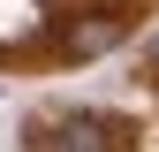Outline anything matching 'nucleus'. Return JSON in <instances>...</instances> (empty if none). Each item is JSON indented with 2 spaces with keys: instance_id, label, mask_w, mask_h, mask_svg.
Here are the masks:
<instances>
[{
  "instance_id": "nucleus-2",
  "label": "nucleus",
  "mask_w": 159,
  "mask_h": 152,
  "mask_svg": "<svg viewBox=\"0 0 159 152\" xmlns=\"http://www.w3.org/2000/svg\"><path fill=\"white\" fill-rule=\"evenodd\" d=\"M53 152H114V145H106V129H98V122L76 114V122H61V145H53Z\"/></svg>"
},
{
  "instance_id": "nucleus-3",
  "label": "nucleus",
  "mask_w": 159,
  "mask_h": 152,
  "mask_svg": "<svg viewBox=\"0 0 159 152\" xmlns=\"http://www.w3.org/2000/svg\"><path fill=\"white\" fill-rule=\"evenodd\" d=\"M144 61H152V69H159V31H152V46H144Z\"/></svg>"
},
{
  "instance_id": "nucleus-1",
  "label": "nucleus",
  "mask_w": 159,
  "mask_h": 152,
  "mask_svg": "<svg viewBox=\"0 0 159 152\" xmlns=\"http://www.w3.org/2000/svg\"><path fill=\"white\" fill-rule=\"evenodd\" d=\"M114 38H121V15H91V23L68 31V53H106Z\"/></svg>"
}]
</instances>
